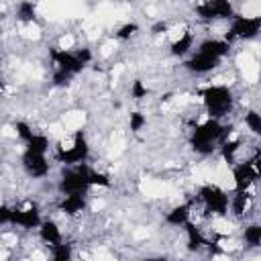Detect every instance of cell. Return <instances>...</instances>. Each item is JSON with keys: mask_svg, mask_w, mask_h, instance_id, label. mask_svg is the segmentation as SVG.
Instances as JSON below:
<instances>
[{"mask_svg": "<svg viewBox=\"0 0 261 261\" xmlns=\"http://www.w3.org/2000/svg\"><path fill=\"white\" fill-rule=\"evenodd\" d=\"M24 151L29 153H37V155H45L49 151V139L45 135L35 133L27 143H24Z\"/></svg>", "mask_w": 261, "mask_h": 261, "instance_id": "cell-17", "label": "cell"}, {"mask_svg": "<svg viewBox=\"0 0 261 261\" xmlns=\"http://www.w3.org/2000/svg\"><path fill=\"white\" fill-rule=\"evenodd\" d=\"M137 31H139V24H137V22H126V24H122V27L116 31V39L126 41V39H130Z\"/></svg>", "mask_w": 261, "mask_h": 261, "instance_id": "cell-25", "label": "cell"}, {"mask_svg": "<svg viewBox=\"0 0 261 261\" xmlns=\"http://www.w3.org/2000/svg\"><path fill=\"white\" fill-rule=\"evenodd\" d=\"M128 124H130V130H133V133H139V130L147 124V118H145L141 112H130V116H128Z\"/></svg>", "mask_w": 261, "mask_h": 261, "instance_id": "cell-26", "label": "cell"}, {"mask_svg": "<svg viewBox=\"0 0 261 261\" xmlns=\"http://www.w3.org/2000/svg\"><path fill=\"white\" fill-rule=\"evenodd\" d=\"M2 86H4V82H2V80H0V90H2Z\"/></svg>", "mask_w": 261, "mask_h": 261, "instance_id": "cell-34", "label": "cell"}, {"mask_svg": "<svg viewBox=\"0 0 261 261\" xmlns=\"http://www.w3.org/2000/svg\"><path fill=\"white\" fill-rule=\"evenodd\" d=\"M167 31V22H163V20H159V22H155L153 24V29H151V33L153 35H159V33H165Z\"/></svg>", "mask_w": 261, "mask_h": 261, "instance_id": "cell-31", "label": "cell"}, {"mask_svg": "<svg viewBox=\"0 0 261 261\" xmlns=\"http://www.w3.org/2000/svg\"><path fill=\"white\" fill-rule=\"evenodd\" d=\"M202 102H204V108H206L208 116L218 120L220 116L230 112V108H232V92L226 86L212 84V86H206L202 90Z\"/></svg>", "mask_w": 261, "mask_h": 261, "instance_id": "cell-2", "label": "cell"}, {"mask_svg": "<svg viewBox=\"0 0 261 261\" xmlns=\"http://www.w3.org/2000/svg\"><path fill=\"white\" fill-rule=\"evenodd\" d=\"M10 216H12V208L10 206H0V224H10Z\"/></svg>", "mask_w": 261, "mask_h": 261, "instance_id": "cell-30", "label": "cell"}, {"mask_svg": "<svg viewBox=\"0 0 261 261\" xmlns=\"http://www.w3.org/2000/svg\"><path fill=\"white\" fill-rule=\"evenodd\" d=\"M239 147H241V141H239V139H234V141H224V145H222V157H224V161L232 163V161H234V155H237V151H239Z\"/></svg>", "mask_w": 261, "mask_h": 261, "instance_id": "cell-24", "label": "cell"}, {"mask_svg": "<svg viewBox=\"0 0 261 261\" xmlns=\"http://www.w3.org/2000/svg\"><path fill=\"white\" fill-rule=\"evenodd\" d=\"M196 14L204 20H214V18H232L234 8L228 0H208L204 4L196 6Z\"/></svg>", "mask_w": 261, "mask_h": 261, "instance_id": "cell-9", "label": "cell"}, {"mask_svg": "<svg viewBox=\"0 0 261 261\" xmlns=\"http://www.w3.org/2000/svg\"><path fill=\"white\" fill-rule=\"evenodd\" d=\"M53 261H71V259H53Z\"/></svg>", "mask_w": 261, "mask_h": 261, "instance_id": "cell-33", "label": "cell"}, {"mask_svg": "<svg viewBox=\"0 0 261 261\" xmlns=\"http://www.w3.org/2000/svg\"><path fill=\"white\" fill-rule=\"evenodd\" d=\"M84 208H86V196H82V194L63 196V200L59 202V210H61L63 214H69V216L80 214Z\"/></svg>", "mask_w": 261, "mask_h": 261, "instance_id": "cell-15", "label": "cell"}, {"mask_svg": "<svg viewBox=\"0 0 261 261\" xmlns=\"http://www.w3.org/2000/svg\"><path fill=\"white\" fill-rule=\"evenodd\" d=\"M245 243L249 245V247H259L261 245V226L259 224H249L247 228H245Z\"/></svg>", "mask_w": 261, "mask_h": 261, "instance_id": "cell-21", "label": "cell"}, {"mask_svg": "<svg viewBox=\"0 0 261 261\" xmlns=\"http://www.w3.org/2000/svg\"><path fill=\"white\" fill-rule=\"evenodd\" d=\"M198 198L200 202L204 204L206 212L210 214H218V216H224L228 212V206H230V198L226 196L224 190H220L218 186H212V184H206L198 190Z\"/></svg>", "mask_w": 261, "mask_h": 261, "instance_id": "cell-5", "label": "cell"}, {"mask_svg": "<svg viewBox=\"0 0 261 261\" xmlns=\"http://www.w3.org/2000/svg\"><path fill=\"white\" fill-rule=\"evenodd\" d=\"M14 128H16V135H18V137H20L24 143H27V141H29V139L35 135V133H33V128H31L27 122H22V120H20V122H16V124H14Z\"/></svg>", "mask_w": 261, "mask_h": 261, "instance_id": "cell-27", "label": "cell"}, {"mask_svg": "<svg viewBox=\"0 0 261 261\" xmlns=\"http://www.w3.org/2000/svg\"><path fill=\"white\" fill-rule=\"evenodd\" d=\"M51 59L55 63V69H61V71L71 73V75H77L92 61V53H90V49H80V51L53 49L51 51Z\"/></svg>", "mask_w": 261, "mask_h": 261, "instance_id": "cell-3", "label": "cell"}, {"mask_svg": "<svg viewBox=\"0 0 261 261\" xmlns=\"http://www.w3.org/2000/svg\"><path fill=\"white\" fill-rule=\"evenodd\" d=\"M88 171H90V167L86 163H80V165H73L71 169H67L59 179V192L63 196H73V194L86 196V192L90 190Z\"/></svg>", "mask_w": 261, "mask_h": 261, "instance_id": "cell-4", "label": "cell"}, {"mask_svg": "<svg viewBox=\"0 0 261 261\" xmlns=\"http://www.w3.org/2000/svg\"><path fill=\"white\" fill-rule=\"evenodd\" d=\"M41 214L39 210L33 206V208H12V216H10V224H16V226H22V228H39L41 224Z\"/></svg>", "mask_w": 261, "mask_h": 261, "instance_id": "cell-11", "label": "cell"}, {"mask_svg": "<svg viewBox=\"0 0 261 261\" xmlns=\"http://www.w3.org/2000/svg\"><path fill=\"white\" fill-rule=\"evenodd\" d=\"M130 94H133V98H145L149 94V90H147V86L141 80H135L133 82V88H130Z\"/></svg>", "mask_w": 261, "mask_h": 261, "instance_id": "cell-28", "label": "cell"}, {"mask_svg": "<svg viewBox=\"0 0 261 261\" xmlns=\"http://www.w3.org/2000/svg\"><path fill=\"white\" fill-rule=\"evenodd\" d=\"M259 29H261V16L234 14L230 18V29L224 35V41L230 45L234 39H253L259 35Z\"/></svg>", "mask_w": 261, "mask_h": 261, "instance_id": "cell-6", "label": "cell"}, {"mask_svg": "<svg viewBox=\"0 0 261 261\" xmlns=\"http://www.w3.org/2000/svg\"><path fill=\"white\" fill-rule=\"evenodd\" d=\"M143 261H163V259H159V257H153V259H143Z\"/></svg>", "mask_w": 261, "mask_h": 261, "instance_id": "cell-32", "label": "cell"}, {"mask_svg": "<svg viewBox=\"0 0 261 261\" xmlns=\"http://www.w3.org/2000/svg\"><path fill=\"white\" fill-rule=\"evenodd\" d=\"M22 167L31 177H45L49 173V163L45 155H37V153H22Z\"/></svg>", "mask_w": 261, "mask_h": 261, "instance_id": "cell-10", "label": "cell"}, {"mask_svg": "<svg viewBox=\"0 0 261 261\" xmlns=\"http://www.w3.org/2000/svg\"><path fill=\"white\" fill-rule=\"evenodd\" d=\"M71 77H73L71 73H65V71H61V69H55V71H53V84H55V86H67Z\"/></svg>", "mask_w": 261, "mask_h": 261, "instance_id": "cell-29", "label": "cell"}, {"mask_svg": "<svg viewBox=\"0 0 261 261\" xmlns=\"http://www.w3.org/2000/svg\"><path fill=\"white\" fill-rule=\"evenodd\" d=\"M16 14H18V20H22V22H33L35 16H37V6H35L33 2H20Z\"/></svg>", "mask_w": 261, "mask_h": 261, "instance_id": "cell-20", "label": "cell"}, {"mask_svg": "<svg viewBox=\"0 0 261 261\" xmlns=\"http://www.w3.org/2000/svg\"><path fill=\"white\" fill-rule=\"evenodd\" d=\"M192 45H194V35L192 33H184V35H179V39H175L171 43V55L184 57V55H188V51L192 49Z\"/></svg>", "mask_w": 261, "mask_h": 261, "instance_id": "cell-18", "label": "cell"}, {"mask_svg": "<svg viewBox=\"0 0 261 261\" xmlns=\"http://www.w3.org/2000/svg\"><path fill=\"white\" fill-rule=\"evenodd\" d=\"M88 184H90V188H92V186L108 188V186H110V179H108V175H106V173L96 171V169H92V167H90V171H88Z\"/></svg>", "mask_w": 261, "mask_h": 261, "instance_id": "cell-23", "label": "cell"}, {"mask_svg": "<svg viewBox=\"0 0 261 261\" xmlns=\"http://www.w3.org/2000/svg\"><path fill=\"white\" fill-rule=\"evenodd\" d=\"M190 210H192L190 204L173 206V208L165 214V222L171 224V226H184L186 222H190Z\"/></svg>", "mask_w": 261, "mask_h": 261, "instance_id": "cell-16", "label": "cell"}, {"mask_svg": "<svg viewBox=\"0 0 261 261\" xmlns=\"http://www.w3.org/2000/svg\"><path fill=\"white\" fill-rule=\"evenodd\" d=\"M184 226H186V234H188V249H190V251L202 249V245H206V241H204L200 228H198L196 224H192V222H186Z\"/></svg>", "mask_w": 261, "mask_h": 261, "instance_id": "cell-19", "label": "cell"}, {"mask_svg": "<svg viewBox=\"0 0 261 261\" xmlns=\"http://www.w3.org/2000/svg\"><path fill=\"white\" fill-rule=\"evenodd\" d=\"M88 155H90V145H88V139H86V135L82 133V130H77L75 135H73V141H71V147H63V149H59L57 151V155H55V159L59 161V163H63V165H80V163H84L86 159H88Z\"/></svg>", "mask_w": 261, "mask_h": 261, "instance_id": "cell-7", "label": "cell"}, {"mask_svg": "<svg viewBox=\"0 0 261 261\" xmlns=\"http://www.w3.org/2000/svg\"><path fill=\"white\" fill-rule=\"evenodd\" d=\"M224 133H226V126H222L220 120L208 118L206 122L198 124V126L192 130V137H190L192 149H194L196 153L208 155V153L214 151V145L224 137Z\"/></svg>", "mask_w": 261, "mask_h": 261, "instance_id": "cell-1", "label": "cell"}, {"mask_svg": "<svg viewBox=\"0 0 261 261\" xmlns=\"http://www.w3.org/2000/svg\"><path fill=\"white\" fill-rule=\"evenodd\" d=\"M216 65H218V61L212 59V57H208V55H204V53H194L190 59L184 61V67L188 71H192V73H198V75L212 71Z\"/></svg>", "mask_w": 261, "mask_h": 261, "instance_id": "cell-13", "label": "cell"}, {"mask_svg": "<svg viewBox=\"0 0 261 261\" xmlns=\"http://www.w3.org/2000/svg\"><path fill=\"white\" fill-rule=\"evenodd\" d=\"M228 51H230V45L224 39H206L198 47V53H204V55H208V57H212L216 61H220L222 57H226Z\"/></svg>", "mask_w": 261, "mask_h": 261, "instance_id": "cell-12", "label": "cell"}, {"mask_svg": "<svg viewBox=\"0 0 261 261\" xmlns=\"http://www.w3.org/2000/svg\"><path fill=\"white\" fill-rule=\"evenodd\" d=\"M257 163H259V157L255 155L253 159L234 165L232 177H234V190L237 192H247L255 184V179L259 177V165Z\"/></svg>", "mask_w": 261, "mask_h": 261, "instance_id": "cell-8", "label": "cell"}, {"mask_svg": "<svg viewBox=\"0 0 261 261\" xmlns=\"http://www.w3.org/2000/svg\"><path fill=\"white\" fill-rule=\"evenodd\" d=\"M39 237L43 243H47L49 247H55L59 243H63V234H61V228L55 220H43L39 224Z\"/></svg>", "mask_w": 261, "mask_h": 261, "instance_id": "cell-14", "label": "cell"}, {"mask_svg": "<svg viewBox=\"0 0 261 261\" xmlns=\"http://www.w3.org/2000/svg\"><path fill=\"white\" fill-rule=\"evenodd\" d=\"M245 124L249 126L253 135H261V114L257 110H249L245 114Z\"/></svg>", "mask_w": 261, "mask_h": 261, "instance_id": "cell-22", "label": "cell"}]
</instances>
